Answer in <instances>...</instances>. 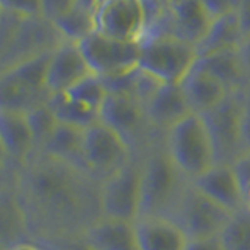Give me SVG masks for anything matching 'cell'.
Listing matches in <instances>:
<instances>
[{"instance_id": "7", "label": "cell", "mask_w": 250, "mask_h": 250, "mask_svg": "<svg viewBox=\"0 0 250 250\" xmlns=\"http://www.w3.org/2000/svg\"><path fill=\"white\" fill-rule=\"evenodd\" d=\"M102 216L136 222L143 208V152L100 182Z\"/></svg>"}, {"instance_id": "35", "label": "cell", "mask_w": 250, "mask_h": 250, "mask_svg": "<svg viewBox=\"0 0 250 250\" xmlns=\"http://www.w3.org/2000/svg\"><path fill=\"white\" fill-rule=\"evenodd\" d=\"M186 250H225L221 236L205 239H189Z\"/></svg>"}, {"instance_id": "22", "label": "cell", "mask_w": 250, "mask_h": 250, "mask_svg": "<svg viewBox=\"0 0 250 250\" xmlns=\"http://www.w3.org/2000/svg\"><path fill=\"white\" fill-rule=\"evenodd\" d=\"M83 238L97 250H141L136 239L135 222L119 219L102 216L83 234Z\"/></svg>"}, {"instance_id": "24", "label": "cell", "mask_w": 250, "mask_h": 250, "mask_svg": "<svg viewBox=\"0 0 250 250\" xmlns=\"http://www.w3.org/2000/svg\"><path fill=\"white\" fill-rule=\"evenodd\" d=\"M244 33H242L241 23L238 19V13H230L221 16L211 22L209 30L207 31L205 38L197 44V55L205 57V55L227 52V50H239V47L244 41Z\"/></svg>"}, {"instance_id": "38", "label": "cell", "mask_w": 250, "mask_h": 250, "mask_svg": "<svg viewBox=\"0 0 250 250\" xmlns=\"http://www.w3.org/2000/svg\"><path fill=\"white\" fill-rule=\"evenodd\" d=\"M238 52H239V57L242 61V66H244L246 72L250 78V38H246L244 41H242Z\"/></svg>"}, {"instance_id": "18", "label": "cell", "mask_w": 250, "mask_h": 250, "mask_svg": "<svg viewBox=\"0 0 250 250\" xmlns=\"http://www.w3.org/2000/svg\"><path fill=\"white\" fill-rule=\"evenodd\" d=\"M135 231L141 250H186L189 244L185 230L170 216H139Z\"/></svg>"}, {"instance_id": "36", "label": "cell", "mask_w": 250, "mask_h": 250, "mask_svg": "<svg viewBox=\"0 0 250 250\" xmlns=\"http://www.w3.org/2000/svg\"><path fill=\"white\" fill-rule=\"evenodd\" d=\"M242 147L244 153H250V86L246 91V108L242 119Z\"/></svg>"}, {"instance_id": "16", "label": "cell", "mask_w": 250, "mask_h": 250, "mask_svg": "<svg viewBox=\"0 0 250 250\" xmlns=\"http://www.w3.org/2000/svg\"><path fill=\"white\" fill-rule=\"evenodd\" d=\"M94 75L77 42H61L50 55L47 67V88L52 96L72 89L84 78Z\"/></svg>"}, {"instance_id": "37", "label": "cell", "mask_w": 250, "mask_h": 250, "mask_svg": "<svg viewBox=\"0 0 250 250\" xmlns=\"http://www.w3.org/2000/svg\"><path fill=\"white\" fill-rule=\"evenodd\" d=\"M236 13L244 38H250V0H239Z\"/></svg>"}, {"instance_id": "6", "label": "cell", "mask_w": 250, "mask_h": 250, "mask_svg": "<svg viewBox=\"0 0 250 250\" xmlns=\"http://www.w3.org/2000/svg\"><path fill=\"white\" fill-rule=\"evenodd\" d=\"M197 58L195 45L174 35L155 33L141 41L139 69L160 83L182 84Z\"/></svg>"}, {"instance_id": "19", "label": "cell", "mask_w": 250, "mask_h": 250, "mask_svg": "<svg viewBox=\"0 0 250 250\" xmlns=\"http://www.w3.org/2000/svg\"><path fill=\"white\" fill-rule=\"evenodd\" d=\"M0 238H2V250L35 242L25 209L18 197L11 178L8 177H3L2 195H0Z\"/></svg>"}, {"instance_id": "3", "label": "cell", "mask_w": 250, "mask_h": 250, "mask_svg": "<svg viewBox=\"0 0 250 250\" xmlns=\"http://www.w3.org/2000/svg\"><path fill=\"white\" fill-rule=\"evenodd\" d=\"M172 161L189 183L217 164V152L209 127L202 114L191 113L163 136Z\"/></svg>"}, {"instance_id": "20", "label": "cell", "mask_w": 250, "mask_h": 250, "mask_svg": "<svg viewBox=\"0 0 250 250\" xmlns=\"http://www.w3.org/2000/svg\"><path fill=\"white\" fill-rule=\"evenodd\" d=\"M192 185L234 214L246 209L241 180L231 163H217L205 175L192 182Z\"/></svg>"}, {"instance_id": "8", "label": "cell", "mask_w": 250, "mask_h": 250, "mask_svg": "<svg viewBox=\"0 0 250 250\" xmlns=\"http://www.w3.org/2000/svg\"><path fill=\"white\" fill-rule=\"evenodd\" d=\"M233 216L234 213L211 199L192 183H188L170 214L189 239L222 236Z\"/></svg>"}, {"instance_id": "17", "label": "cell", "mask_w": 250, "mask_h": 250, "mask_svg": "<svg viewBox=\"0 0 250 250\" xmlns=\"http://www.w3.org/2000/svg\"><path fill=\"white\" fill-rule=\"evenodd\" d=\"M144 108L156 136L166 133L192 111L188 104L182 84L160 83L144 102Z\"/></svg>"}, {"instance_id": "4", "label": "cell", "mask_w": 250, "mask_h": 250, "mask_svg": "<svg viewBox=\"0 0 250 250\" xmlns=\"http://www.w3.org/2000/svg\"><path fill=\"white\" fill-rule=\"evenodd\" d=\"M188 183L167 153L163 138L156 139L143 152L141 216H170Z\"/></svg>"}, {"instance_id": "14", "label": "cell", "mask_w": 250, "mask_h": 250, "mask_svg": "<svg viewBox=\"0 0 250 250\" xmlns=\"http://www.w3.org/2000/svg\"><path fill=\"white\" fill-rule=\"evenodd\" d=\"M0 144L3 174L13 175L38 153V144L28 114L0 109Z\"/></svg>"}, {"instance_id": "12", "label": "cell", "mask_w": 250, "mask_h": 250, "mask_svg": "<svg viewBox=\"0 0 250 250\" xmlns=\"http://www.w3.org/2000/svg\"><path fill=\"white\" fill-rule=\"evenodd\" d=\"M246 91L231 92L221 105L203 114L214 139L217 163L233 164L241 155H244L242 119L246 108Z\"/></svg>"}, {"instance_id": "5", "label": "cell", "mask_w": 250, "mask_h": 250, "mask_svg": "<svg viewBox=\"0 0 250 250\" xmlns=\"http://www.w3.org/2000/svg\"><path fill=\"white\" fill-rule=\"evenodd\" d=\"M50 55L52 52L44 53L0 70V109L28 114L49 104L52 94L47 88V67Z\"/></svg>"}, {"instance_id": "2", "label": "cell", "mask_w": 250, "mask_h": 250, "mask_svg": "<svg viewBox=\"0 0 250 250\" xmlns=\"http://www.w3.org/2000/svg\"><path fill=\"white\" fill-rule=\"evenodd\" d=\"M0 30L2 70L53 52L61 42L66 41L55 23L44 19L41 14L22 16L2 10Z\"/></svg>"}, {"instance_id": "10", "label": "cell", "mask_w": 250, "mask_h": 250, "mask_svg": "<svg viewBox=\"0 0 250 250\" xmlns=\"http://www.w3.org/2000/svg\"><path fill=\"white\" fill-rule=\"evenodd\" d=\"M135 155L136 152L127 141L104 121L84 130L82 163L100 182L127 164Z\"/></svg>"}, {"instance_id": "34", "label": "cell", "mask_w": 250, "mask_h": 250, "mask_svg": "<svg viewBox=\"0 0 250 250\" xmlns=\"http://www.w3.org/2000/svg\"><path fill=\"white\" fill-rule=\"evenodd\" d=\"M2 10L13 11L22 16L39 14V0H0Z\"/></svg>"}, {"instance_id": "11", "label": "cell", "mask_w": 250, "mask_h": 250, "mask_svg": "<svg viewBox=\"0 0 250 250\" xmlns=\"http://www.w3.org/2000/svg\"><path fill=\"white\" fill-rule=\"evenodd\" d=\"M78 45L94 75L100 78L117 77L139 67L141 42L122 41L94 31Z\"/></svg>"}, {"instance_id": "1", "label": "cell", "mask_w": 250, "mask_h": 250, "mask_svg": "<svg viewBox=\"0 0 250 250\" xmlns=\"http://www.w3.org/2000/svg\"><path fill=\"white\" fill-rule=\"evenodd\" d=\"M11 178L33 241L83 236L102 217L100 180L84 166L39 152Z\"/></svg>"}, {"instance_id": "26", "label": "cell", "mask_w": 250, "mask_h": 250, "mask_svg": "<svg viewBox=\"0 0 250 250\" xmlns=\"http://www.w3.org/2000/svg\"><path fill=\"white\" fill-rule=\"evenodd\" d=\"M50 106L57 114L60 122L77 125V127L88 128L96 122L102 121V116L99 111L92 109L91 106L84 105L83 102L70 97L67 92L55 94L50 99Z\"/></svg>"}, {"instance_id": "23", "label": "cell", "mask_w": 250, "mask_h": 250, "mask_svg": "<svg viewBox=\"0 0 250 250\" xmlns=\"http://www.w3.org/2000/svg\"><path fill=\"white\" fill-rule=\"evenodd\" d=\"M195 66L205 69L217 77L231 92L246 91L250 86V78L242 66L238 50L217 52L199 57Z\"/></svg>"}, {"instance_id": "15", "label": "cell", "mask_w": 250, "mask_h": 250, "mask_svg": "<svg viewBox=\"0 0 250 250\" xmlns=\"http://www.w3.org/2000/svg\"><path fill=\"white\" fill-rule=\"evenodd\" d=\"M211 22L213 19L200 0H174L163 18L148 28L146 36L167 33L197 47L209 30Z\"/></svg>"}, {"instance_id": "27", "label": "cell", "mask_w": 250, "mask_h": 250, "mask_svg": "<svg viewBox=\"0 0 250 250\" xmlns=\"http://www.w3.org/2000/svg\"><path fill=\"white\" fill-rule=\"evenodd\" d=\"M55 27L58 28L61 36L70 42H82L84 38L97 31L96 13L75 5L66 16H62L60 21L55 22Z\"/></svg>"}, {"instance_id": "25", "label": "cell", "mask_w": 250, "mask_h": 250, "mask_svg": "<svg viewBox=\"0 0 250 250\" xmlns=\"http://www.w3.org/2000/svg\"><path fill=\"white\" fill-rule=\"evenodd\" d=\"M84 130L77 125H70L60 122L55 128L52 138L41 152L50 153L60 158H64L69 161L82 163V153H83V141H84Z\"/></svg>"}, {"instance_id": "9", "label": "cell", "mask_w": 250, "mask_h": 250, "mask_svg": "<svg viewBox=\"0 0 250 250\" xmlns=\"http://www.w3.org/2000/svg\"><path fill=\"white\" fill-rule=\"evenodd\" d=\"M102 121L119 133L136 153L160 139L152 130L144 104L133 94L109 92L102 108Z\"/></svg>"}, {"instance_id": "28", "label": "cell", "mask_w": 250, "mask_h": 250, "mask_svg": "<svg viewBox=\"0 0 250 250\" xmlns=\"http://www.w3.org/2000/svg\"><path fill=\"white\" fill-rule=\"evenodd\" d=\"M225 250H250V213L241 211L233 216L222 233Z\"/></svg>"}, {"instance_id": "39", "label": "cell", "mask_w": 250, "mask_h": 250, "mask_svg": "<svg viewBox=\"0 0 250 250\" xmlns=\"http://www.w3.org/2000/svg\"><path fill=\"white\" fill-rule=\"evenodd\" d=\"M10 250H49L47 247L38 244V242H27V244H22V246H18V247H13Z\"/></svg>"}, {"instance_id": "40", "label": "cell", "mask_w": 250, "mask_h": 250, "mask_svg": "<svg viewBox=\"0 0 250 250\" xmlns=\"http://www.w3.org/2000/svg\"><path fill=\"white\" fill-rule=\"evenodd\" d=\"M99 2H100V0H77V5H80L83 8H88V10L96 13L97 6H99Z\"/></svg>"}, {"instance_id": "29", "label": "cell", "mask_w": 250, "mask_h": 250, "mask_svg": "<svg viewBox=\"0 0 250 250\" xmlns=\"http://www.w3.org/2000/svg\"><path fill=\"white\" fill-rule=\"evenodd\" d=\"M28 121L31 128H33L36 144H38V153L45 147V144L49 143V139L52 138L55 128L60 124L57 114L52 109L50 104H45L35 108L33 111L28 113Z\"/></svg>"}, {"instance_id": "13", "label": "cell", "mask_w": 250, "mask_h": 250, "mask_svg": "<svg viewBox=\"0 0 250 250\" xmlns=\"http://www.w3.org/2000/svg\"><path fill=\"white\" fill-rule=\"evenodd\" d=\"M97 31L130 42H141L147 33L148 14L144 0H102L96 10Z\"/></svg>"}, {"instance_id": "30", "label": "cell", "mask_w": 250, "mask_h": 250, "mask_svg": "<svg viewBox=\"0 0 250 250\" xmlns=\"http://www.w3.org/2000/svg\"><path fill=\"white\" fill-rule=\"evenodd\" d=\"M77 5V0H39V14L50 22L60 21Z\"/></svg>"}, {"instance_id": "31", "label": "cell", "mask_w": 250, "mask_h": 250, "mask_svg": "<svg viewBox=\"0 0 250 250\" xmlns=\"http://www.w3.org/2000/svg\"><path fill=\"white\" fill-rule=\"evenodd\" d=\"M234 169L238 172V177L241 180L242 192H244V211L250 213V153L241 155L239 158L233 163Z\"/></svg>"}, {"instance_id": "32", "label": "cell", "mask_w": 250, "mask_h": 250, "mask_svg": "<svg viewBox=\"0 0 250 250\" xmlns=\"http://www.w3.org/2000/svg\"><path fill=\"white\" fill-rule=\"evenodd\" d=\"M200 2L203 3L213 21L221 18V16L234 13L239 5V0H200Z\"/></svg>"}, {"instance_id": "21", "label": "cell", "mask_w": 250, "mask_h": 250, "mask_svg": "<svg viewBox=\"0 0 250 250\" xmlns=\"http://www.w3.org/2000/svg\"><path fill=\"white\" fill-rule=\"evenodd\" d=\"M182 88L191 111L202 116L221 105L231 94L217 77L199 66H194L189 75L183 80Z\"/></svg>"}, {"instance_id": "33", "label": "cell", "mask_w": 250, "mask_h": 250, "mask_svg": "<svg viewBox=\"0 0 250 250\" xmlns=\"http://www.w3.org/2000/svg\"><path fill=\"white\" fill-rule=\"evenodd\" d=\"M47 247L49 250H97L92 244H89L83 236H75V238H66V239H58V241H50L41 244Z\"/></svg>"}]
</instances>
